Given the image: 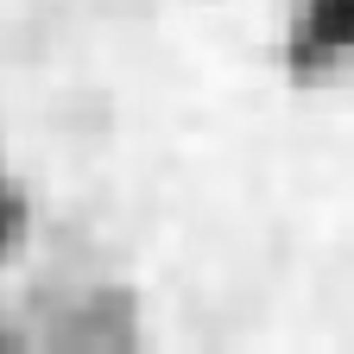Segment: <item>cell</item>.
<instances>
[{"instance_id": "cell-1", "label": "cell", "mask_w": 354, "mask_h": 354, "mask_svg": "<svg viewBox=\"0 0 354 354\" xmlns=\"http://www.w3.org/2000/svg\"><path fill=\"white\" fill-rule=\"evenodd\" d=\"M13 228H19V209H13V190H7V177H0V253H7Z\"/></svg>"}]
</instances>
